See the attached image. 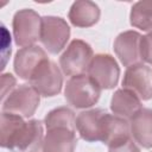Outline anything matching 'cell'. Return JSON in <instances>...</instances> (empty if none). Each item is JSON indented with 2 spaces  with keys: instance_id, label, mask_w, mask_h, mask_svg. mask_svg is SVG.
I'll list each match as a JSON object with an SVG mask.
<instances>
[{
  "instance_id": "obj_19",
  "label": "cell",
  "mask_w": 152,
  "mask_h": 152,
  "mask_svg": "<svg viewBox=\"0 0 152 152\" xmlns=\"http://www.w3.org/2000/svg\"><path fill=\"white\" fill-rule=\"evenodd\" d=\"M108 152H140V148L131 137H126L108 145Z\"/></svg>"
},
{
  "instance_id": "obj_11",
  "label": "cell",
  "mask_w": 152,
  "mask_h": 152,
  "mask_svg": "<svg viewBox=\"0 0 152 152\" xmlns=\"http://www.w3.org/2000/svg\"><path fill=\"white\" fill-rule=\"evenodd\" d=\"M142 36L133 30L124 31L114 40L113 49L121 64L126 68L141 63L140 42Z\"/></svg>"
},
{
  "instance_id": "obj_14",
  "label": "cell",
  "mask_w": 152,
  "mask_h": 152,
  "mask_svg": "<svg viewBox=\"0 0 152 152\" xmlns=\"http://www.w3.org/2000/svg\"><path fill=\"white\" fill-rule=\"evenodd\" d=\"M129 131L133 140L144 148H152V109L141 108L131 120Z\"/></svg>"
},
{
  "instance_id": "obj_8",
  "label": "cell",
  "mask_w": 152,
  "mask_h": 152,
  "mask_svg": "<svg viewBox=\"0 0 152 152\" xmlns=\"http://www.w3.org/2000/svg\"><path fill=\"white\" fill-rule=\"evenodd\" d=\"M87 75L91 77L101 89H113L119 82L120 68L112 55L97 53L93 57Z\"/></svg>"
},
{
  "instance_id": "obj_18",
  "label": "cell",
  "mask_w": 152,
  "mask_h": 152,
  "mask_svg": "<svg viewBox=\"0 0 152 152\" xmlns=\"http://www.w3.org/2000/svg\"><path fill=\"white\" fill-rule=\"evenodd\" d=\"M44 125L46 128L55 126H63L76 129L75 113L68 107H57L50 110L44 118Z\"/></svg>"
},
{
  "instance_id": "obj_10",
  "label": "cell",
  "mask_w": 152,
  "mask_h": 152,
  "mask_svg": "<svg viewBox=\"0 0 152 152\" xmlns=\"http://www.w3.org/2000/svg\"><path fill=\"white\" fill-rule=\"evenodd\" d=\"M107 113L108 112L102 108H93L81 112L76 116V129L81 139L88 142L102 141Z\"/></svg>"
},
{
  "instance_id": "obj_9",
  "label": "cell",
  "mask_w": 152,
  "mask_h": 152,
  "mask_svg": "<svg viewBox=\"0 0 152 152\" xmlns=\"http://www.w3.org/2000/svg\"><path fill=\"white\" fill-rule=\"evenodd\" d=\"M122 88L133 91L140 100L152 99V68L145 63H138L126 69L122 78Z\"/></svg>"
},
{
  "instance_id": "obj_20",
  "label": "cell",
  "mask_w": 152,
  "mask_h": 152,
  "mask_svg": "<svg viewBox=\"0 0 152 152\" xmlns=\"http://www.w3.org/2000/svg\"><path fill=\"white\" fill-rule=\"evenodd\" d=\"M140 57H141V62L152 64V32H148L141 38Z\"/></svg>"
},
{
  "instance_id": "obj_21",
  "label": "cell",
  "mask_w": 152,
  "mask_h": 152,
  "mask_svg": "<svg viewBox=\"0 0 152 152\" xmlns=\"http://www.w3.org/2000/svg\"><path fill=\"white\" fill-rule=\"evenodd\" d=\"M1 52H2V69L6 65V61L7 57L11 55V36L8 33V31L6 30V27L2 25L1 26Z\"/></svg>"
},
{
  "instance_id": "obj_16",
  "label": "cell",
  "mask_w": 152,
  "mask_h": 152,
  "mask_svg": "<svg viewBox=\"0 0 152 152\" xmlns=\"http://www.w3.org/2000/svg\"><path fill=\"white\" fill-rule=\"evenodd\" d=\"M141 108V100L133 91L124 88L114 91L110 100V110L115 115L131 120Z\"/></svg>"
},
{
  "instance_id": "obj_6",
  "label": "cell",
  "mask_w": 152,
  "mask_h": 152,
  "mask_svg": "<svg viewBox=\"0 0 152 152\" xmlns=\"http://www.w3.org/2000/svg\"><path fill=\"white\" fill-rule=\"evenodd\" d=\"M28 83L40 94V96L52 97L62 90L63 75L57 64L46 58L33 71Z\"/></svg>"
},
{
  "instance_id": "obj_12",
  "label": "cell",
  "mask_w": 152,
  "mask_h": 152,
  "mask_svg": "<svg viewBox=\"0 0 152 152\" xmlns=\"http://www.w3.org/2000/svg\"><path fill=\"white\" fill-rule=\"evenodd\" d=\"M76 131L63 126L46 128L42 145L43 152H75L77 145Z\"/></svg>"
},
{
  "instance_id": "obj_2",
  "label": "cell",
  "mask_w": 152,
  "mask_h": 152,
  "mask_svg": "<svg viewBox=\"0 0 152 152\" xmlns=\"http://www.w3.org/2000/svg\"><path fill=\"white\" fill-rule=\"evenodd\" d=\"M101 88L87 74L71 76L64 88V96L69 104L77 109L90 108L97 103Z\"/></svg>"
},
{
  "instance_id": "obj_15",
  "label": "cell",
  "mask_w": 152,
  "mask_h": 152,
  "mask_svg": "<svg viewBox=\"0 0 152 152\" xmlns=\"http://www.w3.org/2000/svg\"><path fill=\"white\" fill-rule=\"evenodd\" d=\"M101 15L100 7L90 0L75 1L68 13L70 23L76 27H91L94 26Z\"/></svg>"
},
{
  "instance_id": "obj_13",
  "label": "cell",
  "mask_w": 152,
  "mask_h": 152,
  "mask_svg": "<svg viewBox=\"0 0 152 152\" xmlns=\"http://www.w3.org/2000/svg\"><path fill=\"white\" fill-rule=\"evenodd\" d=\"M46 58L49 57L45 50L38 45H31L19 49L13 61L14 72L19 76V78L28 81L37 66Z\"/></svg>"
},
{
  "instance_id": "obj_3",
  "label": "cell",
  "mask_w": 152,
  "mask_h": 152,
  "mask_svg": "<svg viewBox=\"0 0 152 152\" xmlns=\"http://www.w3.org/2000/svg\"><path fill=\"white\" fill-rule=\"evenodd\" d=\"M39 102L40 94L32 86L20 84L1 101V112L28 119L36 113Z\"/></svg>"
},
{
  "instance_id": "obj_1",
  "label": "cell",
  "mask_w": 152,
  "mask_h": 152,
  "mask_svg": "<svg viewBox=\"0 0 152 152\" xmlns=\"http://www.w3.org/2000/svg\"><path fill=\"white\" fill-rule=\"evenodd\" d=\"M0 145L11 152H37L44 140V126L40 120L1 112Z\"/></svg>"
},
{
  "instance_id": "obj_4",
  "label": "cell",
  "mask_w": 152,
  "mask_h": 152,
  "mask_svg": "<svg viewBox=\"0 0 152 152\" xmlns=\"http://www.w3.org/2000/svg\"><path fill=\"white\" fill-rule=\"evenodd\" d=\"M14 43L19 48L34 45L40 38L42 17L32 8H23L15 12L12 21Z\"/></svg>"
},
{
  "instance_id": "obj_22",
  "label": "cell",
  "mask_w": 152,
  "mask_h": 152,
  "mask_svg": "<svg viewBox=\"0 0 152 152\" xmlns=\"http://www.w3.org/2000/svg\"><path fill=\"white\" fill-rule=\"evenodd\" d=\"M15 78L12 74H2L1 75V101L15 88Z\"/></svg>"
},
{
  "instance_id": "obj_17",
  "label": "cell",
  "mask_w": 152,
  "mask_h": 152,
  "mask_svg": "<svg viewBox=\"0 0 152 152\" xmlns=\"http://www.w3.org/2000/svg\"><path fill=\"white\" fill-rule=\"evenodd\" d=\"M129 23L135 28L152 32V0L137 1L131 8Z\"/></svg>"
},
{
  "instance_id": "obj_5",
  "label": "cell",
  "mask_w": 152,
  "mask_h": 152,
  "mask_svg": "<svg viewBox=\"0 0 152 152\" xmlns=\"http://www.w3.org/2000/svg\"><path fill=\"white\" fill-rule=\"evenodd\" d=\"M93 57V49L87 42L82 39H74L61 55L59 66L62 72L66 76L71 77L81 75L87 72Z\"/></svg>"
},
{
  "instance_id": "obj_7",
  "label": "cell",
  "mask_w": 152,
  "mask_h": 152,
  "mask_svg": "<svg viewBox=\"0 0 152 152\" xmlns=\"http://www.w3.org/2000/svg\"><path fill=\"white\" fill-rule=\"evenodd\" d=\"M70 38V27L65 19L55 15L42 17L40 43L52 55L59 53Z\"/></svg>"
}]
</instances>
